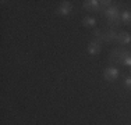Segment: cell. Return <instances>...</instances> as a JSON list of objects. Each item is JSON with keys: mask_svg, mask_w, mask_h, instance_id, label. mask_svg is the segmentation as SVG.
I'll return each instance as SVG.
<instances>
[{"mask_svg": "<svg viewBox=\"0 0 131 125\" xmlns=\"http://www.w3.org/2000/svg\"><path fill=\"white\" fill-rule=\"evenodd\" d=\"M130 50H127V49H124V47H116L113 50V52L110 53V61H113V62H120V61H123V58L126 57V56H128L130 54Z\"/></svg>", "mask_w": 131, "mask_h": 125, "instance_id": "6da1fadb", "label": "cell"}, {"mask_svg": "<svg viewBox=\"0 0 131 125\" xmlns=\"http://www.w3.org/2000/svg\"><path fill=\"white\" fill-rule=\"evenodd\" d=\"M121 64H123V65H127V67H131V53H130L128 56H126V57L123 58Z\"/></svg>", "mask_w": 131, "mask_h": 125, "instance_id": "8fae6325", "label": "cell"}, {"mask_svg": "<svg viewBox=\"0 0 131 125\" xmlns=\"http://www.w3.org/2000/svg\"><path fill=\"white\" fill-rule=\"evenodd\" d=\"M71 10H73V4H71L70 2H63L60 6H59V8H57V14L67 17V15H70Z\"/></svg>", "mask_w": 131, "mask_h": 125, "instance_id": "5b68a950", "label": "cell"}, {"mask_svg": "<svg viewBox=\"0 0 131 125\" xmlns=\"http://www.w3.org/2000/svg\"><path fill=\"white\" fill-rule=\"evenodd\" d=\"M82 7L86 8V10L91 11V12H93V11H101L102 12L105 10L101 6V0H86V2L82 3Z\"/></svg>", "mask_w": 131, "mask_h": 125, "instance_id": "7a4b0ae2", "label": "cell"}, {"mask_svg": "<svg viewBox=\"0 0 131 125\" xmlns=\"http://www.w3.org/2000/svg\"><path fill=\"white\" fill-rule=\"evenodd\" d=\"M118 75H120V71H118L117 67H107L105 70V72H103L105 79L109 81V82H114V81L118 78Z\"/></svg>", "mask_w": 131, "mask_h": 125, "instance_id": "3957f363", "label": "cell"}, {"mask_svg": "<svg viewBox=\"0 0 131 125\" xmlns=\"http://www.w3.org/2000/svg\"><path fill=\"white\" fill-rule=\"evenodd\" d=\"M120 20H121V24L130 25V27H131V11L130 10L121 11L120 12Z\"/></svg>", "mask_w": 131, "mask_h": 125, "instance_id": "ba28073f", "label": "cell"}, {"mask_svg": "<svg viewBox=\"0 0 131 125\" xmlns=\"http://www.w3.org/2000/svg\"><path fill=\"white\" fill-rule=\"evenodd\" d=\"M86 50H88V53L91 56H96V54H99L101 53V43L98 42V40H92V42H89V45H88V47H86Z\"/></svg>", "mask_w": 131, "mask_h": 125, "instance_id": "8992f818", "label": "cell"}, {"mask_svg": "<svg viewBox=\"0 0 131 125\" xmlns=\"http://www.w3.org/2000/svg\"><path fill=\"white\" fill-rule=\"evenodd\" d=\"M117 43H118L120 46H123V47H126V46L131 45V35H130L128 32H126V31H120V32H118Z\"/></svg>", "mask_w": 131, "mask_h": 125, "instance_id": "277c9868", "label": "cell"}, {"mask_svg": "<svg viewBox=\"0 0 131 125\" xmlns=\"http://www.w3.org/2000/svg\"><path fill=\"white\" fill-rule=\"evenodd\" d=\"M82 24L85 25V27H95V25H96V18L86 15V17L82 18Z\"/></svg>", "mask_w": 131, "mask_h": 125, "instance_id": "30bf717a", "label": "cell"}, {"mask_svg": "<svg viewBox=\"0 0 131 125\" xmlns=\"http://www.w3.org/2000/svg\"><path fill=\"white\" fill-rule=\"evenodd\" d=\"M130 74H131V67H130Z\"/></svg>", "mask_w": 131, "mask_h": 125, "instance_id": "4fadbf2b", "label": "cell"}, {"mask_svg": "<svg viewBox=\"0 0 131 125\" xmlns=\"http://www.w3.org/2000/svg\"><path fill=\"white\" fill-rule=\"evenodd\" d=\"M106 38H107V43H117V39H118V32L117 29H109L106 31Z\"/></svg>", "mask_w": 131, "mask_h": 125, "instance_id": "52a82bcc", "label": "cell"}, {"mask_svg": "<svg viewBox=\"0 0 131 125\" xmlns=\"http://www.w3.org/2000/svg\"><path fill=\"white\" fill-rule=\"evenodd\" d=\"M93 33H95L96 40H98L99 43H106V45H107V38H106V32H103L102 29H95V31H93Z\"/></svg>", "mask_w": 131, "mask_h": 125, "instance_id": "9c48e42d", "label": "cell"}, {"mask_svg": "<svg viewBox=\"0 0 131 125\" xmlns=\"http://www.w3.org/2000/svg\"><path fill=\"white\" fill-rule=\"evenodd\" d=\"M124 85H126V88L131 89V77H127L126 79H124Z\"/></svg>", "mask_w": 131, "mask_h": 125, "instance_id": "7c38bea8", "label": "cell"}]
</instances>
